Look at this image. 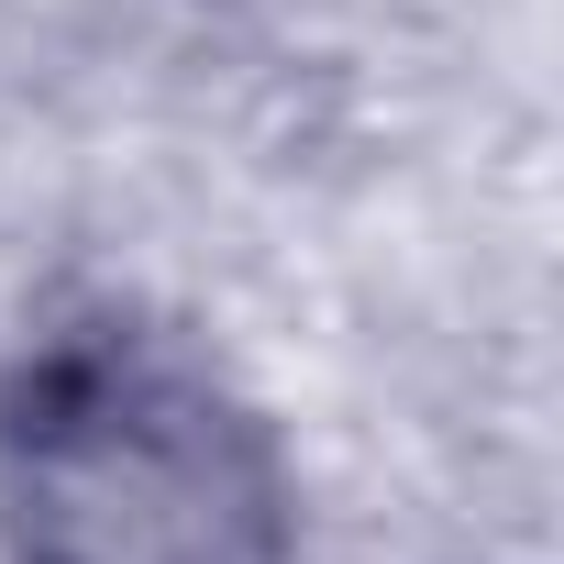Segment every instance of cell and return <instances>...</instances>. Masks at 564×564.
I'll return each mask as SVG.
<instances>
[{"mask_svg": "<svg viewBox=\"0 0 564 564\" xmlns=\"http://www.w3.org/2000/svg\"><path fill=\"white\" fill-rule=\"evenodd\" d=\"M0 531L23 564H300L265 432L144 333H67L0 377Z\"/></svg>", "mask_w": 564, "mask_h": 564, "instance_id": "cell-1", "label": "cell"}]
</instances>
